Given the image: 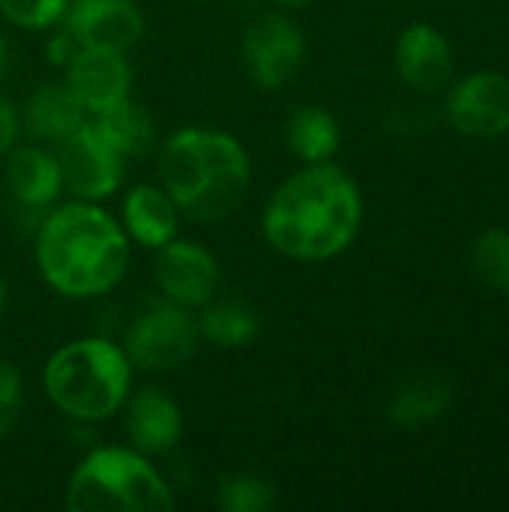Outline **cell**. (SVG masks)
I'll list each match as a JSON object with an SVG mask.
<instances>
[{
	"mask_svg": "<svg viewBox=\"0 0 509 512\" xmlns=\"http://www.w3.org/2000/svg\"><path fill=\"white\" fill-rule=\"evenodd\" d=\"M27 123L36 138L63 141L66 135L87 123V108L69 90V84H45L30 96Z\"/></svg>",
	"mask_w": 509,
	"mask_h": 512,
	"instance_id": "obj_17",
	"label": "cell"
},
{
	"mask_svg": "<svg viewBox=\"0 0 509 512\" xmlns=\"http://www.w3.org/2000/svg\"><path fill=\"white\" fill-rule=\"evenodd\" d=\"M159 177L180 213L195 222H219L246 198L252 165L237 138L195 126L165 141Z\"/></svg>",
	"mask_w": 509,
	"mask_h": 512,
	"instance_id": "obj_3",
	"label": "cell"
},
{
	"mask_svg": "<svg viewBox=\"0 0 509 512\" xmlns=\"http://www.w3.org/2000/svg\"><path fill=\"white\" fill-rule=\"evenodd\" d=\"M36 261L54 291L66 297H99L123 279L129 240L105 210L75 201L45 219L36 237Z\"/></svg>",
	"mask_w": 509,
	"mask_h": 512,
	"instance_id": "obj_2",
	"label": "cell"
},
{
	"mask_svg": "<svg viewBox=\"0 0 509 512\" xmlns=\"http://www.w3.org/2000/svg\"><path fill=\"white\" fill-rule=\"evenodd\" d=\"M396 69L417 90H438L453 72V48L432 24H411L396 42Z\"/></svg>",
	"mask_w": 509,
	"mask_h": 512,
	"instance_id": "obj_13",
	"label": "cell"
},
{
	"mask_svg": "<svg viewBox=\"0 0 509 512\" xmlns=\"http://www.w3.org/2000/svg\"><path fill=\"white\" fill-rule=\"evenodd\" d=\"M123 351L132 366L147 372L180 369L198 351V327L183 306L165 297L132 321Z\"/></svg>",
	"mask_w": 509,
	"mask_h": 512,
	"instance_id": "obj_6",
	"label": "cell"
},
{
	"mask_svg": "<svg viewBox=\"0 0 509 512\" xmlns=\"http://www.w3.org/2000/svg\"><path fill=\"white\" fill-rule=\"evenodd\" d=\"M132 363L108 339L63 345L45 366L48 399L72 420L96 423L117 414L129 396Z\"/></svg>",
	"mask_w": 509,
	"mask_h": 512,
	"instance_id": "obj_4",
	"label": "cell"
},
{
	"mask_svg": "<svg viewBox=\"0 0 509 512\" xmlns=\"http://www.w3.org/2000/svg\"><path fill=\"white\" fill-rule=\"evenodd\" d=\"M6 66H9V45H6V39L0 36V78H3Z\"/></svg>",
	"mask_w": 509,
	"mask_h": 512,
	"instance_id": "obj_28",
	"label": "cell"
},
{
	"mask_svg": "<svg viewBox=\"0 0 509 512\" xmlns=\"http://www.w3.org/2000/svg\"><path fill=\"white\" fill-rule=\"evenodd\" d=\"M66 30L81 48L126 51L144 33L141 9L132 0H75L66 9Z\"/></svg>",
	"mask_w": 509,
	"mask_h": 512,
	"instance_id": "obj_11",
	"label": "cell"
},
{
	"mask_svg": "<svg viewBox=\"0 0 509 512\" xmlns=\"http://www.w3.org/2000/svg\"><path fill=\"white\" fill-rule=\"evenodd\" d=\"M123 228L150 249L177 237V204L165 189L135 186L123 201Z\"/></svg>",
	"mask_w": 509,
	"mask_h": 512,
	"instance_id": "obj_15",
	"label": "cell"
},
{
	"mask_svg": "<svg viewBox=\"0 0 509 512\" xmlns=\"http://www.w3.org/2000/svg\"><path fill=\"white\" fill-rule=\"evenodd\" d=\"M306 57L303 30L285 15L258 18L243 36V60L252 81L264 90H276L297 75Z\"/></svg>",
	"mask_w": 509,
	"mask_h": 512,
	"instance_id": "obj_8",
	"label": "cell"
},
{
	"mask_svg": "<svg viewBox=\"0 0 509 512\" xmlns=\"http://www.w3.org/2000/svg\"><path fill=\"white\" fill-rule=\"evenodd\" d=\"M6 183H9L12 195L21 204L45 207V204L57 201V195L63 189L57 156L45 153L39 147H18V150H12L9 162H6Z\"/></svg>",
	"mask_w": 509,
	"mask_h": 512,
	"instance_id": "obj_16",
	"label": "cell"
},
{
	"mask_svg": "<svg viewBox=\"0 0 509 512\" xmlns=\"http://www.w3.org/2000/svg\"><path fill=\"white\" fill-rule=\"evenodd\" d=\"M6 309V285H3V279H0V312Z\"/></svg>",
	"mask_w": 509,
	"mask_h": 512,
	"instance_id": "obj_30",
	"label": "cell"
},
{
	"mask_svg": "<svg viewBox=\"0 0 509 512\" xmlns=\"http://www.w3.org/2000/svg\"><path fill=\"white\" fill-rule=\"evenodd\" d=\"M129 66L120 51L81 48L66 63V84L81 99L87 114H102L129 99Z\"/></svg>",
	"mask_w": 509,
	"mask_h": 512,
	"instance_id": "obj_12",
	"label": "cell"
},
{
	"mask_svg": "<svg viewBox=\"0 0 509 512\" xmlns=\"http://www.w3.org/2000/svg\"><path fill=\"white\" fill-rule=\"evenodd\" d=\"M204 339L219 348H246L258 336V318L243 303H216L204 312L201 327Z\"/></svg>",
	"mask_w": 509,
	"mask_h": 512,
	"instance_id": "obj_21",
	"label": "cell"
},
{
	"mask_svg": "<svg viewBox=\"0 0 509 512\" xmlns=\"http://www.w3.org/2000/svg\"><path fill=\"white\" fill-rule=\"evenodd\" d=\"M57 144H60L57 150L60 177L72 195L84 201H99L117 192L123 174V156L96 129V123L78 126L72 135H66Z\"/></svg>",
	"mask_w": 509,
	"mask_h": 512,
	"instance_id": "obj_7",
	"label": "cell"
},
{
	"mask_svg": "<svg viewBox=\"0 0 509 512\" xmlns=\"http://www.w3.org/2000/svg\"><path fill=\"white\" fill-rule=\"evenodd\" d=\"M459 132L474 138H498L509 132V78L501 72H474L462 78L447 102Z\"/></svg>",
	"mask_w": 509,
	"mask_h": 512,
	"instance_id": "obj_10",
	"label": "cell"
},
{
	"mask_svg": "<svg viewBox=\"0 0 509 512\" xmlns=\"http://www.w3.org/2000/svg\"><path fill=\"white\" fill-rule=\"evenodd\" d=\"M15 138H18V117L12 111V105L0 96V156L12 150Z\"/></svg>",
	"mask_w": 509,
	"mask_h": 512,
	"instance_id": "obj_27",
	"label": "cell"
},
{
	"mask_svg": "<svg viewBox=\"0 0 509 512\" xmlns=\"http://www.w3.org/2000/svg\"><path fill=\"white\" fill-rule=\"evenodd\" d=\"M126 432L138 453L162 456L180 444L183 435V417L174 399H168L156 387H144L135 393L126 411Z\"/></svg>",
	"mask_w": 509,
	"mask_h": 512,
	"instance_id": "obj_14",
	"label": "cell"
},
{
	"mask_svg": "<svg viewBox=\"0 0 509 512\" xmlns=\"http://www.w3.org/2000/svg\"><path fill=\"white\" fill-rule=\"evenodd\" d=\"M69 9V0H0L6 21L24 30H45L57 24Z\"/></svg>",
	"mask_w": 509,
	"mask_h": 512,
	"instance_id": "obj_24",
	"label": "cell"
},
{
	"mask_svg": "<svg viewBox=\"0 0 509 512\" xmlns=\"http://www.w3.org/2000/svg\"><path fill=\"white\" fill-rule=\"evenodd\" d=\"M279 6H285V9H303V6H309L312 0H276Z\"/></svg>",
	"mask_w": 509,
	"mask_h": 512,
	"instance_id": "obj_29",
	"label": "cell"
},
{
	"mask_svg": "<svg viewBox=\"0 0 509 512\" xmlns=\"http://www.w3.org/2000/svg\"><path fill=\"white\" fill-rule=\"evenodd\" d=\"M216 501L228 512H267L276 507V489L258 477H231L219 486Z\"/></svg>",
	"mask_w": 509,
	"mask_h": 512,
	"instance_id": "obj_23",
	"label": "cell"
},
{
	"mask_svg": "<svg viewBox=\"0 0 509 512\" xmlns=\"http://www.w3.org/2000/svg\"><path fill=\"white\" fill-rule=\"evenodd\" d=\"M453 399V384L444 375H420L396 390L390 399V420L402 429L426 426L438 420Z\"/></svg>",
	"mask_w": 509,
	"mask_h": 512,
	"instance_id": "obj_18",
	"label": "cell"
},
{
	"mask_svg": "<svg viewBox=\"0 0 509 512\" xmlns=\"http://www.w3.org/2000/svg\"><path fill=\"white\" fill-rule=\"evenodd\" d=\"M66 507L72 512H165L174 507V498L144 453L105 447L90 453L69 477Z\"/></svg>",
	"mask_w": 509,
	"mask_h": 512,
	"instance_id": "obj_5",
	"label": "cell"
},
{
	"mask_svg": "<svg viewBox=\"0 0 509 512\" xmlns=\"http://www.w3.org/2000/svg\"><path fill=\"white\" fill-rule=\"evenodd\" d=\"M363 222L357 183L330 162L288 177L264 207L267 243L294 261H327L345 252Z\"/></svg>",
	"mask_w": 509,
	"mask_h": 512,
	"instance_id": "obj_1",
	"label": "cell"
},
{
	"mask_svg": "<svg viewBox=\"0 0 509 512\" xmlns=\"http://www.w3.org/2000/svg\"><path fill=\"white\" fill-rule=\"evenodd\" d=\"M21 375L12 363L0 360V441L15 429L21 414Z\"/></svg>",
	"mask_w": 509,
	"mask_h": 512,
	"instance_id": "obj_25",
	"label": "cell"
},
{
	"mask_svg": "<svg viewBox=\"0 0 509 512\" xmlns=\"http://www.w3.org/2000/svg\"><path fill=\"white\" fill-rule=\"evenodd\" d=\"M288 147L303 159V162H330V156L339 150L342 132L339 123L330 111L306 105L297 108L288 120Z\"/></svg>",
	"mask_w": 509,
	"mask_h": 512,
	"instance_id": "obj_20",
	"label": "cell"
},
{
	"mask_svg": "<svg viewBox=\"0 0 509 512\" xmlns=\"http://www.w3.org/2000/svg\"><path fill=\"white\" fill-rule=\"evenodd\" d=\"M153 273L159 291L183 309L207 306L219 288L216 258L210 255V249L192 240H168L165 246H159Z\"/></svg>",
	"mask_w": 509,
	"mask_h": 512,
	"instance_id": "obj_9",
	"label": "cell"
},
{
	"mask_svg": "<svg viewBox=\"0 0 509 512\" xmlns=\"http://www.w3.org/2000/svg\"><path fill=\"white\" fill-rule=\"evenodd\" d=\"M78 51H81V45L72 39V33L66 27L57 36H51V42H48V60L51 63H60V66H66Z\"/></svg>",
	"mask_w": 509,
	"mask_h": 512,
	"instance_id": "obj_26",
	"label": "cell"
},
{
	"mask_svg": "<svg viewBox=\"0 0 509 512\" xmlns=\"http://www.w3.org/2000/svg\"><path fill=\"white\" fill-rule=\"evenodd\" d=\"M93 123H96V129L111 141V147H114L123 159H138V156H144V153L153 147V138H156L153 117H150L141 105H135V102H129V99L117 102L114 108H108V111H102V114H96Z\"/></svg>",
	"mask_w": 509,
	"mask_h": 512,
	"instance_id": "obj_19",
	"label": "cell"
},
{
	"mask_svg": "<svg viewBox=\"0 0 509 512\" xmlns=\"http://www.w3.org/2000/svg\"><path fill=\"white\" fill-rule=\"evenodd\" d=\"M471 264L477 279L509 297V231L507 228H489L477 237L471 249Z\"/></svg>",
	"mask_w": 509,
	"mask_h": 512,
	"instance_id": "obj_22",
	"label": "cell"
}]
</instances>
